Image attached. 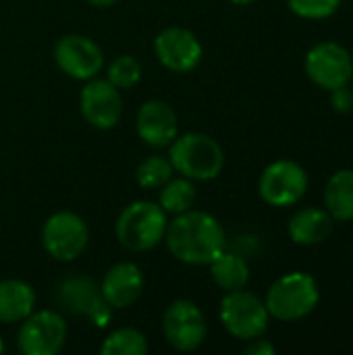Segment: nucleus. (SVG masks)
<instances>
[{"label":"nucleus","instance_id":"obj_1","mask_svg":"<svg viewBox=\"0 0 353 355\" xmlns=\"http://www.w3.org/2000/svg\"><path fill=\"white\" fill-rule=\"evenodd\" d=\"M164 243L175 260L189 266H208L227 250V235L216 216L187 210L169 220Z\"/></svg>","mask_w":353,"mask_h":355},{"label":"nucleus","instance_id":"obj_2","mask_svg":"<svg viewBox=\"0 0 353 355\" xmlns=\"http://www.w3.org/2000/svg\"><path fill=\"white\" fill-rule=\"evenodd\" d=\"M169 160L181 177L191 181H212L225 166V152L214 137L189 131L173 139L169 146Z\"/></svg>","mask_w":353,"mask_h":355},{"label":"nucleus","instance_id":"obj_3","mask_svg":"<svg viewBox=\"0 0 353 355\" xmlns=\"http://www.w3.org/2000/svg\"><path fill=\"white\" fill-rule=\"evenodd\" d=\"M166 227L169 214L160 208V204L137 200L127 204L117 216L114 235L125 250L141 254L164 241Z\"/></svg>","mask_w":353,"mask_h":355},{"label":"nucleus","instance_id":"obj_4","mask_svg":"<svg viewBox=\"0 0 353 355\" xmlns=\"http://www.w3.org/2000/svg\"><path fill=\"white\" fill-rule=\"evenodd\" d=\"M318 300V285L310 275L289 272L270 285L264 304L273 318L281 322H295L312 314Z\"/></svg>","mask_w":353,"mask_h":355},{"label":"nucleus","instance_id":"obj_5","mask_svg":"<svg viewBox=\"0 0 353 355\" xmlns=\"http://www.w3.org/2000/svg\"><path fill=\"white\" fill-rule=\"evenodd\" d=\"M218 316L225 331L241 341H252L262 337L268 329V318H270L266 304L258 295L246 289L225 293Z\"/></svg>","mask_w":353,"mask_h":355},{"label":"nucleus","instance_id":"obj_6","mask_svg":"<svg viewBox=\"0 0 353 355\" xmlns=\"http://www.w3.org/2000/svg\"><path fill=\"white\" fill-rule=\"evenodd\" d=\"M89 243V229L85 220L69 210L54 212L42 227V245L46 254L58 262L77 260Z\"/></svg>","mask_w":353,"mask_h":355},{"label":"nucleus","instance_id":"obj_7","mask_svg":"<svg viewBox=\"0 0 353 355\" xmlns=\"http://www.w3.org/2000/svg\"><path fill=\"white\" fill-rule=\"evenodd\" d=\"M69 337L67 320L54 310H33L21 320L17 347L23 355H56L62 352Z\"/></svg>","mask_w":353,"mask_h":355},{"label":"nucleus","instance_id":"obj_8","mask_svg":"<svg viewBox=\"0 0 353 355\" xmlns=\"http://www.w3.org/2000/svg\"><path fill=\"white\" fill-rule=\"evenodd\" d=\"M162 335L177 352H196L208 335L204 312L191 300H175L162 316Z\"/></svg>","mask_w":353,"mask_h":355},{"label":"nucleus","instance_id":"obj_9","mask_svg":"<svg viewBox=\"0 0 353 355\" xmlns=\"http://www.w3.org/2000/svg\"><path fill=\"white\" fill-rule=\"evenodd\" d=\"M308 189V173L293 160H277L268 164L258 181L260 198L275 208L298 204Z\"/></svg>","mask_w":353,"mask_h":355},{"label":"nucleus","instance_id":"obj_10","mask_svg":"<svg viewBox=\"0 0 353 355\" xmlns=\"http://www.w3.org/2000/svg\"><path fill=\"white\" fill-rule=\"evenodd\" d=\"M54 60L67 77L85 83L98 77L102 71L104 52L92 37L81 33H67L54 46Z\"/></svg>","mask_w":353,"mask_h":355},{"label":"nucleus","instance_id":"obj_11","mask_svg":"<svg viewBox=\"0 0 353 355\" xmlns=\"http://www.w3.org/2000/svg\"><path fill=\"white\" fill-rule=\"evenodd\" d=\"M306 75L322 89L347 85L353 75L352 54L337 42H322L306 54Z\"/></svg>","mask_w":353,"mask_h":355},{"label":"nucleus","instance_id":"obj_12","mask_svg":"<svg viewBox=\"0 0 353 355\" xmlns=\"http://www.w3.org/2000/svg\"><path fill=\"white\" fill-rule=\"evenodd\" d=\"M81 116L87 125L100 131L114 129L123 116V98L121 89L114 87L108 79H89L85 81L79 94Z\"/></svg>","mask_w":353,"mask_h":355},{"label":"nucleus","instance_id":"obj_13","mask_svg":"<svg viewBox=\"0 0 353 355\" xmlns=\"http://www.w3.org/2000/svg\"><path fill=\"white\" fill-rule=\"evenodd\" d=\"M154 52L158 62L171 73H191L204 56L200 40L185 27H164L154 40Z\"/></svg>","mask_w":353,"mask_h":355},{"label":"nucleus","instance_id":"obj_14","mask_svg":"<svg viewBox=\"0 0 353 355\" xmlns=\"http://www.w3.org/2000/svg\"><path fill=\"white\" fill-rule=\"evenodd\" d=\"M58 304L71 314L85 316L96 327H106L112 308L104 302L100 287L89 277H69L58 285Z\"/></svg>","mask_w":353,"mask_h":355},{"label":"nucleus","instance_id":"obj_15","mask_svg":"<svg viewBox=\"0 0 353 355\" xmlns=\"http://www.w3.org/2000/svg\"><path fill=\"white\" fill-rule=\"evenodd\" d=\"M135 131L146 146L154 150L169 148L173 139L179 135L177 112L164 100H148L137 110Z\"/></svg>","mask_w":353,"mask_h":355},{"label":"nucleus","instance_id":"obj_16","mask_svg":"<svg viewBox=\"0 0 353 355\" xmlns=\"http://www.w3.org/2000/svg\"><path fill=\"white\" fill-rule=\"evenodd\" d=\"M144 272L135 262H117L102 279L100 293L112 310H127L144 293Z\"/></svg>","mask_w":353,"mask_h":355},{"label":"nucleus","instance_id":"obj_17","mask_svg":"<svg viewBox=\"0 0 353 355\" xmlns=\"http://www.w3.org/2000/svg\"><path fill=\"white\" fill-rule=\"evenodd\" d=\"M35 310V291L21 279L0 281V322L15 324Z\"/></svg>","mask_w":353,"mask_h":355},{"label":"nucleus","instance_id":"obj_18","mask_svg":"<svg viewBox=\"0 0 353 355\" xmlns=\"http://www.w3.org/2000/svg\"><path fill=\"white\" fill-rule=\"evenodd\" d=\"M287 231L298 245H318L333 233V216L320 208H304L291 216Z\"/></svg>","mask_w":353,"mask_h":355},{"label":"nucleus","instance_id":"obj_19","mask_svg":"<svg viewBox=\"0 0 353 355\" xmlns=\"http://www.w3.org/2000/svg\"><path fill=\"white\" fill-rule=\"evenodd\" d=\"M325 204L335 220H353V168L337 171L329 179Z\"/></svg>","mask_w":353,"mask_h":355},{"label":"nucleus","instance_id":"obj_20","mask_svg":"<svg viewBox=\"0 0 353 355\" xmlns=\"http://www.w3.org/2000/svg\"><path fill=\"white\" fill-rule=\"evenodd\" d=\"M210 277L212 281L225 291H239V289H246L248 281H250V268H248V262L237 256V254H231V252H223L221 256H216L210 264Z\"/></svg>","mask_w":353,"mask_h":355},{"label":"nucleus","instance_id":"obj_21","mask_svg":"<svg viewBox=\"0 0 353 355\" xmlns=\"http://www.w3.org/2000/svg\"><path fill=\"white\" fill-rule=\"evenodd\" d=\"M198 198V189L191 179L187 177H171L162 187L158 196V204L166 214H183L193 208Z\"/></svg>","mask_w":353,"mask_h":355},{"label":"nucleus","instance_id":"obj_22","mask_svg":"<svg viewBox=\"0 0 353 355\" xmlns=\"http://www.w3.org/2000/svg\"><path fill=\"white\" fill-rule=\"evenodd\" d=\"M100 354L104 355H146L148 354V339L141 331L125 327V329H117L112 331L102 347Z\"/></svg>","mask_w":353,"mask_h":355},{"label":"nucleus","instance_id":"obj_23","mask_svg":"<svg viewBox=\"0 0 353 355\" xmlns=\"http://www.w3.org/2000/svg\"><path fill=\"white\" fill-rule=\"evenodd\" d=\"M173 175H175V168L169 156H160V154L146 156L137 164V171H135V179L141 189H160Z\"/></svg>","mask_w":353,"mask_h":355},{"label":"nucleus","instance_id":"obj_24","mask_svg":"<svg viewBox=\"0 0 353 355\" xmlns=\"http://www.w3.org/2000/svg\"><path fill=\"white\" fill-rule=\"evenodd\" d=\"M141 79V64L131 54H121L108 64V81L119 89H131Z\"/></svg>","mask_w":353,"mask_h":355},{"label":"nucleus","instance_id":"obj_25","mask_svg":"<svg viewBox=\"0 0 353 355\" xmlns=\"http://www.w3.org/2000/svg\"><path fill=\"white\" fill-rule=\"evenodd\" d=\"M287 6L302 19H327L337 12L341 0H287Z\"/></svg>","mask_w":353,"mask_h":355},{"label":"nucleus","instance_id":"obj_26","mask_svg":"<svg viewBox=\"0 0 353 355\" xmlns=\"http://www.w3.org/2000/svg\"><path fill=\"white\" fill-rule=\"evenodd\" d=\"M333 92V96H331V104H333V108L337 110V112H341V114H345V112H350L353 108V92L347 87V85H341V87H337V89H331Z\"/></svg>","mask_w":353,"mask_h":355},{"label":"nucleus","instance_id":"obj_27","mask_svg":"<svg viewBox=\"0 0 353 355\" xmlns=\"http://www.w3.org/2000/svg\"><path fill=\"white\" fill-rule=\"evenodd\" d=\"M275 345L268 341V339H262V337H258V339H252V343L248 345V349H246V354L248 355H275Z\"/></svg>","mask_w":353,"mask_h":355},{"label":"nucleus","instance_id":"obj_28","mask_svg":"<svg viewBox=\"0 0 353 355\" xmlns=\"http://www.w3.org/2000/svg\"><path fill=\"white\" fill-rule=\"evenodd\" d=\"M85 2H89L96 8H108V6H114L119 0H85Z\"/></svg>","mask_w":353,"mask_h":355},{"label":"nucleus","instance_id":"obj_29","mask_svg":"<svg viewBox=\"0 0 353 355\" xmlns=\"http://www.w3.org/2000/svg\"><path fill=\"white\" fill-rule=\"evenodd\" d=\"M233 4H239V6H246V4H252V2H258V0H229Z\"/></svg>","mask_w":353,"mask_h":355},{"label":"nucleus","instance_id":"obj_30","mask_svg":"<svg viewBox=\"0 0 353 355\" xmlns=\"http://www.w3.org/2000/svg\"><path fill=\"white\" fill-rule=\"evenodd\" d=\"M4 352V341H2V337H0V354Z\"/></svg>","mask_w":353,"mask_h":355},{"label":"nucleus","instance_id":"obj_31","mask_svg":"<svg viewBox=\"0 0 353 355\" xmlns=\"http://www.w3.org/2000/svg\"><path fill=\"white\" fill-rule=\"evenodd\" d=\"M352 60H353V54H352Z\"/></svg>","mask_w":353,"mask_h":355}]
</instances>
